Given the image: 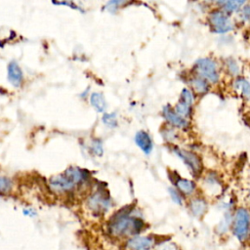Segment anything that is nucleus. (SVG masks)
Masks as SVG:
<instances>
[{"mask_svg":"<svg viewBox=\"0 0 250 250\" xmlns=\"http://www.w3.org/2000/svg\"><path fill=\"white\" fill-rule=\"evenodd\" d=\"M190 84L195 93L203 95L206 94L210 89V84L205 79L195 76L190 80Z\"/></svg>","mask_w":250,"mask_h":250,"instance_id":"nucleus-16","label":"nucleus"},{"mask_svg":"<svg viewBox=\"0 0 250 250\" xmlns=\"http://www.w3.org/2000/svg\"><path fill=\"white\" fill-rule=\"evenodd\" d=\"M209 22L212 30L216 33H226L233 27L226 12L219 10L211 12L209 16Z\"/></svg>","mask_w":250,"mask_h":250,"instance_id":"nucleus-6","label":"nucleus"},{"mask_svg":"<svg viewBox=\"0 0 250 250\" xmlns=\"http://www.w3.org/2000/svg\"><path fill=\"white\" fill-rule=\"evenodd\" d=\"M89 207L96 212H104L109 206V196L102 190L97 191L88 199Z\"/></svg>","mask_w":250,"mask_h":250,"instance_id":"nucleus-10","label":"nucleus"},{"mask_svg":"<svg viewBox=\"0 0 250 250\" xmlns=\"http://www.w3.org/2000/svg\"><path fill=\"white\" fill-rule=\"evenodd\" d=\"M241 16L244 18L245 21H248V19H249V6L248 5H246L242 8Z\"/></svg>","mask_w":250,"mask_h":250,"instance_id":"nucleus-26","label":"nucleus"},{"mask_svg":"<svg viewBox=\"0 0 250 250\" xmlns=\"http://www.w3.org/2000/svg\"><path fill=\"white\" fill-rule=\"evenodd\" d=\"M90 103L91 105L98 111V112H104V110L106 109V101L104 97V95L102 93L99 92H95L91 94L90 97Z\"/></svg>","mask_w":250,"mask_h":250,"instance_id":"nucleus-15","label":"nucleus"},{"mask_svg":"<svg viewBox=\"0 0 250 250\" xmlns=\"http://www.w3.org/2000/svg\"><path fill=\"white\" fill-rule=\"evenodd\" d=\"M133 1L134 0H109L104 6V10L110 13H115L121 8L130 5Z\"/></svg>","mask_w":250,"mask_h":250,"instance_id":"nucleus-17","label":"nucleus"},{"mask_svg":"<svg viewBox=\"0 0 250 250\" xmlns=\"http://www.w3.org/2000/svg\"><path fill=\"white\" fill-rule=\"evenodd\" d=\"M23 213L27 216H34L36 214V212L33 209H24Z\"/></svg>","mask_w":250,"mask_h":250,"instance_id":"nucleus-28","label":"nucleus"},{"mask_svg":"<svg viewBox=\"0 0 250 250\" xmlns=\"http://www.w3.org/2000/svg\"><path fill=\"white\" fill-rule=\"evenodd\" d=\"M233 86L236 90H238L241 93L242 96H244L246 99H248V97H249V83L246 79L241 78V77L235 79Z\"/></svg>","mask_w":250,"mask_h":250,"instance_id":"nucleus-18","label":"nucleus"},{"mask_svg":"<svg viewBox=\"0 0 250 250\" xmlns=\"http://www.w3.org/2000/svg\"><path fill=\"white\" fill-rule=\"evenodd\" d=\"M173 152L183 160V162L187 165V167L189 169L190 173L194 177H198L203 170V164L201 161V158L192 151L180 148L178 146L173 147Z\"/></svg>","mask_w":250,"mask_h":250,"instance_id":"nucleus-4","label":"nucleus"},{"mask_svg":"<svg viewBox=\"0 0 250 250\" xmlns=\"http://www.w3.org/2000/svg\"><path fill=\"white\" fill-rule=\"evenodd\" d=\"M227 68H228V71L231 75H237L239 72V67H238L237 63L235 62V61L232 59H229L227 61Z\"/></svg>","mask_w":250,"mask_h":250,"instance_id":"nucleus-23","label":"nucleus"},{"mask_svg":"<svg viewBox=\"0 0 250 250\" xmlns=\"http://www.w3.org/2000/svg\"><path fill=\"white\" fill-rule=\"evenodd\" d=\"M135 143L146 154H149L151 152L153 143L147 132L144 130L138 131L135 135Z\"/></svg>","mask_w":250,"mask_h":250,"instance_id":"nucleus-11","label":"nucleus"},{"mask_svg":"<svg viewBox=\"0 0 250 250\" xmlns=\"http://www.w3.org/2000/svg\"><path fill=\"white\" fill-rule=\"evenodd\" d=\"M22 71L16 62H10L8 66V78L13 86L20 87L22 82Z\"/></svg>","mask_w":250,"mask_h":250,"instance_id":"nucleus-12","label":"nucleus"},{"mask_svg":"<svg viewBox=\"0 0 250 250\" xmlns=\"http://www.w3.org/2000/svg\"><path fill=\"white\" fill-rule=\"evenodd\" d=\"M13 182L10 178L5 176H0V194H8L13 189Z\"/></svg>","mask_w":250,"mask_h":250,"instance_id":"nucleus-19","label":"nucleus"},{"mask_svg":"<svg viewBox=\"0 0 250 250\" xmlns=\"http://www.w3.org/2000/svg\"><path fill=\"white\" fill-rule=\"evenodd\" d=\"M177 135H176V132L175 130L173 129V127L171 128H166L164 130V133H163V138L169 142H173L175 139H176Z\"/></svg>","mask_w":250,"mask_h":250,"instance_id":"nucleus-25","label":"nucleus"},{"mask_svg":"<svg viewBox=\"0 0 250 250\" xmlns=\"http://www.w3.org/2000/svg\"><path fill=\"white\" fill-rule=\"evenodd\" d=\"M174 183H175V186L177 187V189L182 194H185V195L192 194L196 188L194 182L188 179H183L181 177H179Z\"/></svg>","mask_w":250,"mask_h":250,"instance_id":"nucleus-13","label":"nucleus"},{"mask_svg":"<svg viewBox=\"0 0 250 250\" xmlns=\"http://www.w3.org/2000/svg\"><path fill=\"white\" fill-rule=\"evenodd\" d=\"M189 210L195 217H202L207 211V202L200 197H195L189 201Z\"/></svg>","mask_w":250,"mask_h":250,"instance_id":"nucleus-14","label":"nucleus"},{"mask_svg":"<svg viewBox=\"0 0 250 250\" xmlns=\"http://www.w3.org/2000/svg\"><path fill=\"white\" fill-rule=\"evenodd\" d=\"M87 179V172L78 167H69L62 174L52 177L49 181L51 190L56 193H65L74 189Z\"/></svg>","mask_w":250,"mask_h":250,"instance_id":"nucleus-2","label":"nucleus"},{"mask_svg":"<svg viewBox=\"0 0 250 250\" xmlns=\"http://www.w3.org/2000/svg\"><path fill=\"white\" fill-rule=\"evenodd\" d=\"M133 208L131 206L124 207L117 211L109 220L108 230L112 235L125 236L137 235L145 226L142 219L131 217Z\"/></svg>","mask_w":250,"mask_h":250,"instance_id":"nucleus-1","label":"nucleus"},{"mask_svg":"<svg viewBox=\"0 0 250 250\" xmlns=\"http://www.w3.org/2000/svg\"><path fill=\"white\" fill-rule=\"evenodd\" d=\"M169 193H170V195H171L172 200H173L175 203L180 204V205L183 204V201H184L183 195H182V193H181L177 188H169Z\"/></svg>","mask_w":250,"mask_h":250,"instance_id":"nucleus-22","label":"nucleus"},{"mask_svg":"<svg viewBox=\"0 0 250 250\" xmlns=\"http://www.w3.org/2000/svg\"><path fill=\"white\" fill-rule=\"evenodd\" d=\"M246 0H227L225 4V11L228 13H232L237 11L244 3Z\"/></svg>","mask_w":250,"mask_h":250,"instance_id":"nucleus-20","label":"nucleus"},{"mask_svg":"<svg viewBox=\"0 0 250 250\" xmlns=\"http://www.w3.org/2000/svg\"><path fill=\"white\" fill-rule=\"evenodd\" d=\"M208 1H211V2H216V3H220V4H223V3H225L227 0H208Z\"/></svg>","mask_w":250,"mask_h":250,"instance_id":"nucleus-29","label":"nucleus"},{"mask_svg":"<svg viewBox=\"0 0 250 250\" xmlns=\"http://www.w3.org/2000/svg\"><path fill=\"white\" fill-rule=\"evenodd\" d=\"M162 114H163L164 119L167 121V123L173 128L185 129L188 126V120L181 117L180 115H178L175 112L174 108L170 104L164 105V107L162 109Z\"/></svg>","mask_w":250,"mask_h":250,"instance_id":"nucleus-8","label":"nucleus"},{"mask_svg":"<svg viewBox=\"0 0 250 250\" xmlns=\"http://www.w3.org/2000/svg\"><path fill=\"white\" fill-rule=\"evenodd\" d=\"M91 146H92V149H93V151H94L95 154H97V155H99V156H101V155L103 154V144H102L101 140L95 139V140L93 141Z\"/></svg>","mask_w":250,"mask_h":250,"instance_id":"nucleus-24","label":"nucleus"},{"mask_svg":"<svg viewBox=\"0 0 250 250\" xmlns=\"http://www.w3.org/2000/svg\"><path fill=\"white\" fill-rule=\"evenodd\" d=\"M193 101H194V98L191 91L187 88L183 89V91L181 92L180 100L174 107L175 112L181 117L188 120V118L190 117L192 112Z\"/></svg>","mask_w":250,"mask_h":250,"instance_id":"nucleus-7","label":"nucleus"},{"mask_svg":"<svg viewBox=\"0 0 250 250\" xmlns=\"http://www.w3.org/2000/svg\"><path fill=\"white\" fill-rule=\"evenodd\" d=\"M154 243V239L151 236L135 235L127 240L126 246L130 250H151Z\"/></svg>","mask_w":250,"mask_h":250,"instance_id":"nucleus-9","label":"nucleus"},{"mask_svg":"<svg viewBox=\"0 0 250 250\" xmlns=\"http://www.w3.org/2000/svg\"><path fill=\"white\" fill-rule=\"evenodd\" d=\"M193 69L198 77L205 79L209 83H217L220 75L217 63L210 58L198 59L193 65Z\"/></svg>","mask_w":250,"mask_h":250,"instance_id":"nucleus-3","label":"nucleus"},{"mask_svg":"<svg viewBox=\"0 0 250 250\" xmlns=\"http://www.w3.org/2000/svg\"><path fill=\"white\" fill-rule=\"evenodd\" d=\"M232 229L239 241L244 242L247 240L249 234V214L246 209L240 208L236 211L233 217Z\"/></svg>","mask_w":250,"mask_h":250,"instance_id":"nucleus-5","label":"nucleus"},{"mask_svg":"<svg viewBox=\"0 0 250 250\" xmlns=\"http://www.w3.org/2000/svg\"><path fill=\"white\" fill-rule=\"evenodd\" d=\"M103 122L109 128H115L117 126V116L114 112L104 113L103 115Z\"/></svg>","mask_w":250,"mask_h":250,"instance_id":"nucleus-21","label":"nucleus"},{"mask_svg":"<svg viewBox=\"0 0 250 250\" xmlns=\"http://www.w3.org/2000/svg\"><path fill=\"white\" fill-rule=\"evenodd\" d=\"M157 250H176V248L172 244H166V245H162Z\"/></svg>","mask_w":250,"mask_h":250,"instance_id":"nucleus-27","label":"nucleus"}]
</instances>
